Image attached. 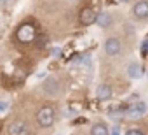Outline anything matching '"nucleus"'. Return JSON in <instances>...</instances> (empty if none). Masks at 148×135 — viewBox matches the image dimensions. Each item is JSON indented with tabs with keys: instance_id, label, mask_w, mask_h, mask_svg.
Returning <instances> with one entry per match:
<instances>
[{
	"instance_id": "2eb2a0df",
	"label": "nucleus",
	"mask_w": 148,
	"mask_h": 135,
	"mask_svg": "<svg viewBox=\"0 0 148 135\" xmlns=\"http://www.w3.org/2000/svg\"><path fill=\"white\" fill-rule=\"evenodd\" d=\"M7 109V102H0V111H5Z\"/></svg>"
},
{
	"instance_id": "7ed1b4c3",
	"label": "nucleus",
	"mask_w": 148,
	"mask_h": 135,
	"mask_svg": "<svg viewBox=\"0 0 148 135\" xmlns=\"http://www.w3.org/2000/svg\"><path fill=\"white\" fill-rule=\"evenodd\" d=\"M7 135H32V130H30V126H28L26 121L16 119V121H11L9 123Z\"/></svg>"
},
{
	"instance_id": "39448f33",
	"label": "nucleus",
	"mask_w": 148,
	"mask_h": 135,
	"mask_svg": "<svg viewBox=\"0 0 148 135\" xmlns=\"http://www.w3.org/2000/svg\"><path fill=\"white\" fill-rule=\"evenodd\" d=\"M146 104L145 102H136V104H131L127 109H125V116L129 119H139L141 116L146 114Z\"/></svg>"
},
{
	"instance_id": "9b49d317",
	"label": "nucleus",
	"mask_w": 148,
	"mask_h": 135,
	"mask_svg": "<svg viewBox=\"0 0 148 135\" xmlns=\"http://www.w3.org/2000/svg\"><path fill=\"white\" fill-rule=\"evenodd\" d=\"M91 135H110V128L106 126V123H94L92 126H91V132H89Z\"/></svg>"
},
{
	"instance_id": "f3484780",
	"label": "nucleus",
	"mask_w": 148,
	"mask_h": 135,
	"mask_svg": "<svg viewBox=\"0 0 148 135\" xmlns=\"http://www.w3.org/2000/svg\"><path fill=\"white\" fill-rule=\"evenodd\" d=\"M122 2H127V0H122Z\"/></svg>"
},
{
	"instance_id": "ddd939ff",
	"label": "nucleus",
	"mask_w": 148,
	"mask_h": 135,
	"mask_svg": "<svg viewBox=\"0 0 148 135\" xmlns=\"http://www.w3.org/2000/svg\"><path fill=\"white\" fill-rule=\"evenodd\" d=\"M124 135H145V132L139 130V128H131V130H127Z\"/></svg>"
},
{
	"instance_id": "1a4fd4ad",
	"label": "nucleus",
	"mask_w": 148,
	"mask_h": 135,
	"mask_svg": "<svg viewBox=\"0 0 148 135\" xmlns=\"http://www.w3.org/2000/svg\"><path fill=\"white\" fill-rule=\"evenodd\" d=\"M112 23H113V16L110 13H101L96 18V25L99 28H108V26H112Z\"/></svg>"
},
{
	"instance_id": "6e6552de",
	"label": "nucleus",
	"mask_w": 148,
	"mask_h": 135,
	"mask_svg": "<svg viewBox=\"0 0 148 135\" xmlns=\"http://www.w3.org/2000/svg\"><path fill=\"white\" fill-rule=\"evenodd\" d=\"M112 95H113V90H112L110 84H101V86H98V90H96V98H98L99 102L110 100Z\"/></svg>"
},
{
	"instance_id": "0eeeda50",
	"label": "nucleus",
	"mask_w": 148,
	"mask_h": 135,
	"mask_svg": "<svg viewBox=\"0 0 148 135\" xmlns=\"http://www.w3.org/2000/svg\"><path fill=\"white\" fill-rule=\"evenodd\" d=\"M96 18H98V13H96L94 9H91V7H86V9L80 13V23L86 25V26L96 23Z\"/></svg>"
},
{
	"instance_id": "dca6fc26",
	"label": "nucleus",
	"mask_w": 148,
	"mask_h": 135,
	"mask_svg": "<svg viewBox=\"0 0 148 135\" xmlns=\"http://www.w3.org/2000/svg\"><path fill=\"white\" fill-rule=\"evenodd\" d=\"M143 51H145V53H146V51H148V40H146V42H145V44H143Z\"/></svg>"
},
{
	"instance_id": "f03ea898",
	"label": "nucleus",
	"mask_w": 148,
	"mask_h": 135,
	"mask_svg": "<svg viewBox=\"0 0 148 135\" xmlns=\"http://www.w3.org/2000/svg\"><path fill=\"white\" fill-rule=\"evenodd\" d=\"M35 37H37V30H35V26H33L32 23H23V25H19V28L16 30V39H18L19 42H23V44L33 42Z\"/></svg>"
},
{
	"instance_id": "9d476101",
	"label": "nucleus",
	"mask_w": 148,
	"mask_h": 135,
	"mask_svg": "<svg viewBox=\"0 0 148 135\" xmlns=\"http://www.w3.org/2000/svg\"><path fill=\"white\" fill-rule=\"evenodd\" d=\"M44 90H45V93H49V95H58V93H59V83H58V79L49 77V79L44 83Z\"/></svg>"
},
{
	"instance_id": "4468645a",
	"label": "nucleus",
	"mask_w": 148,
	"mask_h": 135,
	"mask_svg": "<svg viewBox=\"0 0 148 135\" xmlns=\"http://www.w3.org/2000/svg\"><path fill=\"white\" fill-rule=\"evenodd\" d=\"M12 2H14V0H0V6H2V7H9Z\"/></svg>"
},
{
	"instance_id": "f8f14e48",
	"label": "nucleus",
	"mask_w": 148,
	"mask_h": 135,
	"mask_svg": "<svg viewBox=\"0 0 148 135\" xmlns=\"http://www.w3.org/2000/svg\"><path fill=\"white\" fill-rule=\"evenodd\" d=\"M127 76H129L131 79L141 77V65H139V63H131V65L127 67Z\"/></svg>"
},
{
	"instance_id": "20e7f679",
	"label": "nucleus",
	"mask_w": 148,
	"mask_h": 135,
	"mask_svg": "<svg viewBox=\"0 0 148 135\" xmlns=\"http://www.w3.org/2000/svg\"><path fill=\"white\" fill-rule=\"evenodd\" d=\"M103 49H105V53H106L108 56H119L120 51H122V42H120L119 37H108V39L105 40Z\"/></svg>"
},
{
	"instance_id": "f257e3e1",
	"label": "nucleus",
	"mask_w": 148,
	"mask_h": 135,
	"mask_svg": "<svg viewBox=\"0 0 148 135\" xmlns=\"http://www.w3.org/2000/svg\"><path fill=\"white\" fill-rule=\"evenodd\" d=\"M35 119H37V125H38L40 128H49V126H52L54 121H56V111H54V107H51V105L40 107V109L37 111V114H35Z\"/></svg>"
},
{
	"instance_id": "423d86ee",
	"label": "nucleus",
	"mask_w": 148,
	"mask_h": 135,
	"mask_svg": "<svg viewBox=\"0 0 148 135\" xmlns=\"http://www.w3.org/2000/svg\"><path fill=\"white\" fill-rule=\"evenodd\" d=\"M132 14L139 21L148 19V0H139V2H136L134 7H132Z\"/></svg>"
}]
</instances>
